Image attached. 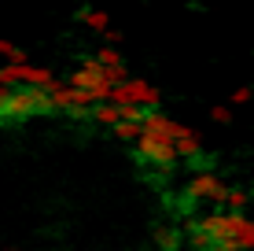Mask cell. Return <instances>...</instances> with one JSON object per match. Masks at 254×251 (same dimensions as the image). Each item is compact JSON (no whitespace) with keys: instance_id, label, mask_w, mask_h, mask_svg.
Segmentation results:
<instances>
[{"instance_id":"cell-1","label":"cell","mask_w":254,"mask_h":251,"mask_svg":"<svg viewBox=\"0 0 254 251\" xmlns=\"http://www.w3.org/2000/svg\"><path fill=\"white\" fill-rule=\"evenodd\" d=\"M177 118L162 115V111H147L144 118V133H140L136 141V159L144 163V167H155L159 170V177H170L173 170H177V133H181Z\"/></svg>"},{"instance_id":"cell-2","label":"cell","mask_w":254,"mask_h":251,"mask_svg":"<svg viewBox=\"0 0 254 251\" xmlns=\"http://www.w3.org/2000/svg\"><path fill=\"white\" fill-rule=\"evenodd\" d=\"M66 85H70V89H77V92H92V96H96V103H111V92H115V85L107 82L103 67L96 63L92 56H85L77 71H70Z\"/></svg>"},{"instance_id":"cell-3","label":"cell","mask_w":254,"mask_h":251,"mask_svg":"<svg viewBox=\"0 0 254 251\" xmlns=\"http://www.w3.org/2000/svg\"><path fill=\"white\" fill-rule=\"evenodd\" d=\"M111 103L115 107H147V111H159V103H162V92H159V85H151L147 78H129L126 85H118L115 92H111Z\"/></svg>"},{"instance_id":"cell-4","label":"cell","mask_w":254,"mask_h":251,"mask_svg":"<svg viewBox=\"0 0 254 251\" xmlns=\"http://www.w3.org/2000/svg\"><path fill=\"white\" fill-rule=\"evenodd\" d=\"M185 196H188L191 203H225L229 185H225L214 170H210V174H191L188 185H185Z\"/></svg>"},{"instance_id":"cell-5","label":"cell","mask_w":254,"mask_h":251,"mask_svg":"<svg viewBox=\"0 0 254 251\" xmlns=\"http://www.w3.org/2000/svg\"><path fill=\"white\" fill-rule=\"evenodd\" d=\"M59 78L52 67H41V63H19V85L26 89H52Z\"/></svg>"},{"instance_id":"cell-6","label":"cell","mask_w":254,"mask_h":251,"mask_svg":"<svg viewBox=\"0 0 254 251\" xmlns=\"http://www.w3.org/2000/svg\"><path fill=\"white\" fill-rule=\"evenodd\" d=\"M177 155H181V159H188V163L203 155V141L195 137V129H191V126H181V133H177Z\"/></svg>"},{"instance_id":"cell-7","label":"cell","mask_w":254,"mask_h":251,"mask_svg":"<svg viewBox=\"0 0 254 251\" xmlns=\"http://www.w3.org/2000/svg\"><path fill=\"white\" fill-rule=\"evenodd\" d=\"M92 122L96 126H107V129H115L118 122H122V111L115 107V103H96V107H92Z\"/></svg>"},{"instance_id":"cell-8","label":"cell","mask_w":254,"mask_h":251,"mask_svg":"<svg viewBox=\"0 0 254 251\" xmlns=\"http://www.w3.org/2000/svg\"><path fill=\"white\" fill-rule=\"evenodd\" d=\"M185 240H188V233H181V229H166V226L155 229V244H159L162 251H177Z\"/></svg>"},{"instance_id":"cell-9","label":"cell","mask_w":254,"mask_h":251,"mask_svg":"<svg viewBox=\"0 0 254 251\" xmlns=\"http://www.w3.org/2000/svg\"><path fill=\"white\" fill-rule=\"evenodd\" d=\"M48 96H52V103H56V111H70V107H74V96H77V92L70 89L66 82H56V85L48 89Z\"/></svg>"},{"instance_id":"cell-10","label":"cell","mask_w":254,"mask_h":251,"mask_svg":"<svg viewBox=\"0 0 254 251\" xmlns=\"http://www.w3.org/2000/svg\"><path fill=\"white\" fill-rule=\"evenodd\" d=\"M81 22L89 26L92 33H107L111 30V15L107 11H92V7H81Z\"/></svg>"},{"instance_id":"cell-11","label":"cell","mask_w":254,"mask_h":251,"mask_svg":"<svg viewBox=\"0 0 254 251\" xmlns=\"http://www.w3.org/2000/svg\"><path fill=\"white\" fill-rule=\"evenodd\" d=\"M92 59H96L100 67H107V71H111V67H126V63H122V52L111 48V45H100V48L92 52Z\"/></svg>"},{"instance_id":"cell-12","label":"cell","mask_w":254,"mask_h":251,"mask_svg":"<svg viewBox=\"0 0 254 251\" xmlns=\"http://www.w3.org/2000/svg\"><path fill=\"white\" fill-rule=\"evenodd\" d=\"M0 59H4V63H30V52L0 37Z\"/></svg>"},{"instance_id":"cell-13","label":"cell","mask_w":254,"mask_h":251,"mask_svg":"<svg viewBox=\"0 0 254 251\" xmlns=\"http://www.w3.org/2000/svg\"><path fill=\"white\" fill-rule=\"evenodd\" d=\"M247 203H251V192H247V188H229L225 207H229L232 214H243V211H247Z\"/></svg>"},{"instance_id":"cell-14","label":"cell","mask_w":254,"mask_h":251,"mask_svg":"<svg viewBox=\"0 0 254 251\" xmlns=\"http://www.w3.org/2000/svg\"><path fill=\"white\" fill-rule=\"evenodd\" d=\"M111 133L118 137V141H140V133H144V126H133V122H118Z\"/></svg>"},{"instance_id":"cell-15","label":"cell","mask_w":254,"mask_h":251,"mask_svg":"<svg viewBox=\"0 0 254 251\" xmlns=\"http://www.w3.org/2000/svg\"><path fill=\"white\" fill-rule=\"evenodd\" d=\"M19 85V63H0V89Z\"/></svg>"},{"instance_id":"cell-16","label":"cell","mask_w":254,"mask_h":251,"mask_svg":"<svg viewBox=\"0 0 254 251\" xmlns=\"http://www.w3.org/2000/svg\"><path fill=\"white\" fill-rule=\"evenodd\" d=\"M236 248H240V251H254V218L247 222V229L236 237Z\"/></svg>"},{"instance_id":"cell-17","label":"cell","mask_w":254,"mask_h":251,"mask_svg":"<svg viewBox=\"0 0 254 251\" xmlns=\"http://www.w3.org/2000/svg\"><path fill=\"white\" fill-rule=\"evenodd\" d=\"M210 122L229 126V122H232V111H229V107H210Z\"/></svg>"},{"instance_id":"cell-18","label":"cell","mask_w":254,"mask_h":251,"mask_svg":"<svg viewBox=\"0 0 254 251\" xmlns=\"http://www.w3.org/2000/svg\"><path fill=\"white\" fill-rule=\"evenodd\" d=\"M251 96H254V89H251V85L236 89V92H232V107H243V103H251Z\"/></svg>"},{"instance_id":"cell-19","label":"cell","mask_w":254,"mask_h":251,"mask_svg":"<svg viewBox=\"0 0 254 251\" xmlns=\"http://www.w3.org/2000/svg\"><path fill=\"white\" fill-rule=\"evenodd\" d=\"M210 251H240V248H236V240H221V244H214Z\"/></svg>"}]
</instances>
